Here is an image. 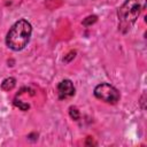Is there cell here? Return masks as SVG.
Returning a JSON list of instances; mask_svg holds the SVG:
<instances>
[{"instance_id":"1","label":"cell","mask_w":147,"mask_h":147,"mask_svg":"<svg viewBox=\"0 0 147 147\" xmlns=\"http://www.w3.org/2000/svg\"><path fill=\"white\" fill-rule=\"evenodd\" d=\"M31 33V24L26 20H20L8 31L6 37V44L13 51H21L28 45Z\"/></svg>"},{"instance_id":"2","label":"cell","mask_w":147,"mask_h":147,"mask_svg":"<svg viewBox=\"0 0 147 147\" xmlns=\"http://www.w3.org/2000/svg\"><path fill=\"white\" fill-rule=\"evenodd\" d=\"M145 8L146 0H126L117 11L119 29L123 32L129 31Z\"/></svg>"},{"instance_id":"3","label":"cell","mask_w":147,"mask_h":147,"mask_svg":"<svg viewBox=\"0 0 147 147\" xmlns=\"http://www.w3.org/2000/svg\"><path fill=\"white\" fill-rule=\"evenodd\" d=\"M94 95L98 99H100L107 103H111V105H115L119 100V96H121L117 88H115L114 86H111L110 84H107V83L99 84L94 88Z\"/></svg>"},{"instance_id":"4","label":"cell","mask_w":147,"mask_h":147,"mask_svg":"<svg viewBox=\"0 0 147 147\" xmlns=\"http://www.w3.org/2000/svg\"><path fill=\"white\" fill-rule=\"evenodd\" d=\"M57 92H59L60 99H67V98H70L75 94V86H74L71 80L64 79L59 84Z\"/></svg>"},{"instance_id":"5","label":"cell","mask_w":147,"mask_h":147,"mask_svg":"<svg viewBox=\"0 0 147 147\" xmlns=\"http://www.w3.org/2000/svg\"><path fill=\"white\" fill-rule=\"evenodd\" d=\"M15 85H16L15 78L9 77V78H6V79L1 83V88H2L3 91H10V90H13V88L15 87Z\"/></svg>"},{"instance_id":"6","label":"cell","mask_w":147,"mask_h":147,"mask_svg":"<svg viewBox=\"0 0 147 147\" xmlns=\"http://www.w3.org/2000/svg\"><path fill=\"white\" fill-rule=\"evenodd\" d=\"M69 114H70V117L71 118H74L75 121H77V119H79V111H78V109L76 108V107H70V109H69Z\"/></svg>"},{"instance_id":"7","label":"cell","mask_w":147,"mask_h":147,"mask_svg":"<svg viewBox=\"0 0 147 147\" xmlns=\"http://www.w3.org/2000/svg\"><path fill=\"white\" fill-rule=\"evenodd\" d=\"M95 22H96V16H95V15H92V16L86 17V18L83 21V24H84V25H91V24H93V23H95Z\"/></svg>"},{"instance_id":"8","label":"cell","mask_w":147,"mask_h":147,"mask_svg":"<svg viewBox=\"0 0 147 147\" xmlns=\"http://www.w3.org/2000/svg\"><path fill=\"white\" fill-rule=\"evenodd\" d=\"M14 103H15V106H17L18 108H21L22 110H28V109H29V107H30L28 103H23V102H21L20 100H18V101H17V100H15V101H14Z\"/></svg>"},{"instance_id":"9","label":"cell","mask_w":147,"mask_h":147,"mask_svg":"<svg viewBox=\"0 0 147 147\" xmlns=\"http://www.w3.org/2000/svg\"><path fill=\"white\" fill-rule=\"evenodd\" d=\"M75 55H76V52H75V51H74V52H70V53H69V54L63 59V61H64L65 63H68V62H70V61L75 57Z\"/></svg>"}]
</instances>
